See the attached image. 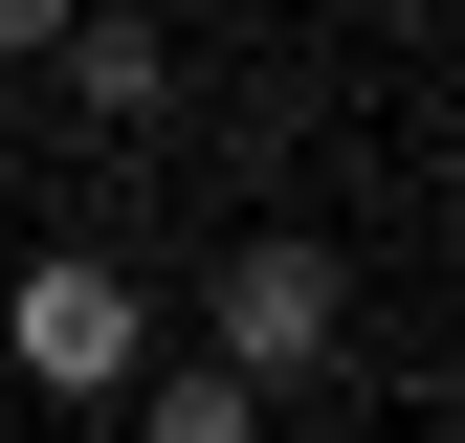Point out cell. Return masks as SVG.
<instances>
[{"mask_svg": "<svg viewBox=\"0 0 465 443\" xmlns=\"http://www.w3.org/2000/svg\"><path fill=\"white\" fill-rule=\"evenodd\" d=\"M355 355V289H332L311 222H244V244L200 266V377H244V399H288V377Z\"/></svg>", "mask_w": 465, "mask_h": 443, "instance_id": "1", "label": "cell"}, {"mask_svg": "<svg viewBox=\"0 0 465 443\" xmlns=\"http://www.w3.org/2000/svg\"><path fill=\"white\" fill-rule=\"evenodd\" d=\"M0 355H23V399H134L155 377V289L111 244H45L23 289H0Z\"/></svg>", "mask_w": 465, "mask_h": 443, "instance_id": "2", "label": "cell"}, {"mask_svg": "<svg viewBox=\"0 0 465 443\" xmlns=\"http://www.w3.org/2000/svg\"><path fill=\"white\" fill-rule=\"evenodd\" d=\"M45 67H67V111H111V133H134V111H178V44H155V0H67V44H45Z\"/></svg>", "mask_w": 465, "mask_h": 443, "instance_id": "3", "label": "cell"}, {"mask_svg": "<svg viewBox=\"0 0 465 443\" xmlns=\"http://www.w3.org/2000/svg\"><path fill=\"white\" fill-rule=\"evenodd\" d=\"M134 421H155V443H266V399H244V377H200V355H155Z\"/></svg>", "mask_w": 465, "mask_h": 443, "instance_id": "4", "label": "cell"}, {"mask_svg": "<svg viewBox=\"0 0 465 443\" xmlns=\"http://www.w3.org/2000/svg\"><path fill=\"white\" fill-rule=\"evenodd\" d=\"M45 44H67V0H0V67H45Z\"/></svg>", "mask_w": 465, "mask_h": 443, "instance_id": "5", "label": "cell"}, {"mask_svg": "<svg viewBox=\"0 0 465 443\" xmlns=\"http://www.w3.org/2000/svg\"><path fill=\"white\" fill-rule=\"evenodd\" d=\"M399 23H421V0H399Z\"/></svg>", "mask_w": 465, "mask_h": 443, "instance_id": "6", "label": "cell"}]
</instances>
